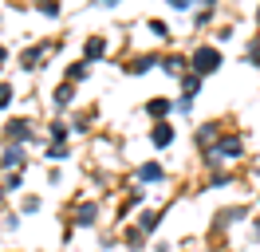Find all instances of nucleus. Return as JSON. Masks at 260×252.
Masks as SVG:
<instances>
[{"mask_svg":"<svg viewBox=\"0 0 260 252\" xmlns=\"http://www.w3.org/2000/svg\"><path fill=\"white\" fill-rule=\"evenodd\" d=\"M217 63H221V55H217L213 47H201V51H193V67H197V71H213Z\"/></svg>","mask_w":260,"mask_h":252,"instance_id":"1","label":"nucleus"},{"mask_svg":"<svg viewBox=\"0 0 260 252\" xmlns=\"http://www.w3.org/2000/svg\"><path fill=\"white\" fill-rule=\"evenodd\" d=\"M170 142H174V130H170V126H158V130H154V146H170Z\"/></svg>","mask_w":260,"mask_h":252,"instance_id":"2","label":"nucleus"},{"mask_svg":"<svg viewBox=\"0 0 260 252\" xmlns=\"http://www.w3.org/2000/svg\"><path fill=\"white\" fill-rule=\"evenodd\" d=\"M138 177H142V181H158V177H162V166H154V162H150V166L138 170Z\"/></svg>","mask_w":260,"mask_h":252,"instance_id":"3","label":"nucleus"},{"mask_svg":"<svg viewBox=\"0 0 260 252\" xmlns=\"http://www.w3.org/2000/svg\"><path fill=\"white\" fill-rule=\"evenodd\" d=\"M8 138H28V122H8Z\"/></svg>","mask_w":260,"mask_h":252,"instance_id":"4","label":"nucleus"},{"mask_svg":"<svg viewBox=\"0 0 260 252\" xmlns=\"http://www.w3.org/2000/svg\"><path fill=\"white\" fill-rule=\"evenodd\" d=\"M221 154H241V142L237 138H221Z\"/></svg>","mask_w":260,"mask_h":252,"instance_id":"5","label":"nucleus"},{"mask_svg":"<svg viewBox=\"0 0 260 252\" xmlns=\"http://www.w3.org/2000/svg\"><path fill=\"white\" fill-rule=\"evenodd\" d=\"M95 220V205H83L79 209V225H91Z\"/></svg>","mask_w":260,"mask_h":252,"instance_id":"6","label":"nucleus"},{"mask_svg":"<svg viewBox=\"0 0 260 252\" xmlns=\"http://www.w3.org/2000/svg\"><path fill=\"white\" fill-rule=\"evenodd\" d=\"M95 55H103V40H91V44H87V59H95Z\"/></svg>","mask_w":260,"mask_h":252,"instance_id":"7","label":"nucleus"},{"mask_svg":"<svg viewBox=\"0 0 260 252\" xmlns=\"http://www.w3.org/2000/svg\"><path fill=\"white\" fill-rule=\"evenodd\" d=\"M4 166H20V150L12 146V150H4Z\"/></svg>","mask_w":260,"mask_h":252,"instance_id":"8","label":"nucleus"},{"mask_svg":"<svg viewBox=\"0 0 260 252\" xmlns=\"http://www.w3.org/2000/svg\"><path fill=\"white\" fill-rule=\"evenodd\" d=\"M166 110H170V103H166V99H154V103H150V114H166Z\"/></svg>","mask_w":260,"mask_h":252,"instance_id":"9","label":"nucleus"},{"mask_svg":"<svg viewBox=\"0 0 260 252\" xmlns=\"http://www.w3.org/2000/svg\"><path fill=\"white\" fill-rule=\"evenodd\" d=\"M8 103H12V87H8V83H0V107H8Z\"/></svg>","mask_w":260,"mask_h":252,"instance_id":"10","label":"nucleus"},{"mask_svg":"<svg viewBox=\"0 0 260 252\" xmlns=\"http://www.w3.org/2000/svg\"><path fill=\"white\" fill-rule=\"evenodd\" d=\"M170 4H174V8H185V4H189V0H170Z\"/></svg>","mask_w":260,"mask_h":252,"instance_id":"11","label":"nucleus"},{"mask_svg":"<svg viewBox=\"0 0 260 252\" xmlns=\"http://www.w3.org/2000/svg\"><path fill=\"white\" fill-rule=\"evenodd\" d=\"M103 4H118V0H103Z\"/></svg>","mask_w":260,"mask_h":252,"instance_id":"12","label":"nucleus"},{"mask_svg":"<svg viewBox=\"0 0 260 252\" xmlns=\"http://www.w3.org/2000/svg\"><path fill=\"white\" fill-rule=\"evenodd\" d=\"M256 20H260V16H256Z\"/></svg>","mask_w":260,"mask_h":252,"instance_id":"13","label":"nucleus"}]
</instances>
